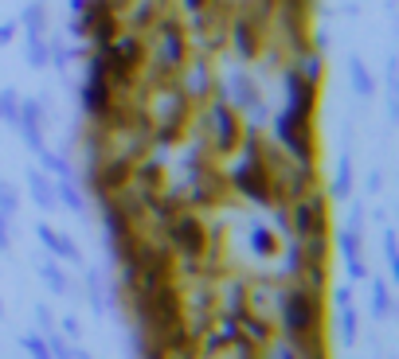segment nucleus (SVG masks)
Masks as SVG:
<instances>
[{
    "instance_id": "1",
    "label": "nucleus",
    "mask_w": 399,
    "mask_h": 359,
    "mask_svg": "<svg viewBox=\"0 0 399 359\" xmlns=\"http://www.w3.org/2000/svg\"><path fill=\"white\" fill-rule=\"evenodd\" d=\"M239 141H243V157H239L235 172H231V184H235V192L243 195V200H251V203H263V207L278 203V200H282V188L274 184L270 157H266L263 145H258V133L251 129V133L239 137Z\"/></svg>"
},
{
    "instance_id": "2",
    "label": "nucleus",
    "mask_w": 399,
    "mask_h": 359,
    "mask_svg": "<svg viewBox=\"0 0 399 359\" xmlns=\"http://www.w3.org/2000/svg\"><path fill=\"white\" fill-rule=\"evenodd\" d=\"M278 305H282V340L294 348L297 340L306 332H321V320H325V305H321V297L317 293H309L306 285L297 281V285H290L286 293L278 297Z\"/></svg>"
},
{
    "instance_id": "3",
    "label": "nucleus",
    "mask_w": 399,
    "mask_h": 359,
    "mask_svg": "<svg viewBox=\"0 0 399 359\" xmlns=\"http://www.w3.org/2000/svg\"><path fill=\"white\" fill-rule=\"evenodd\" d=\"M290 215H294V219H290V226H294L297 238H309V234H329V200H325L321 192H314V188L290 203Z\"/></svg>"
},
{
    "instance_id": "4",
    "label": "nucleus",
    "mask_w": 399,
    "mask_h": 359,
    "mask_svg": "<svg viewBox=\"0 0 399 359\" xmlns=\"http://www.w3.org/2000/svg\"><path fill=\"white\" fill-rule=\"evenodd\" d=\"M188 63V47H184V28L180 20L165 16L157 20V71L161 75H177Z\"/></svg>"
},
{
    "instance_id": "5",
    "label": "nucleus",
    "mask_w": 399,
    "mask_h": 359,
    "mask_svg": "<svg viewBox=\"0 0 399 359\" xmlns=\"http://www.w3.org/2000/svg\"><path fill=\"white\" fill-rule=\"evenodd\" d=\"M169 243L184 254L188 266H196V258L208 250V231L192 211H177V215L169 219Z\"/></svg>"
},
{
    "instance_id": "6",
    "label": "nucleus",
    "mask_w": 399,
    "mask_h": 359,
    "mask_svg": "<svg viewBox=\"0 0 399 359\" xmlns=\"http://www.w3.org/2000/svg\"><path fill=\"white\" fill-rule=\"evenodd\" d=\"M274 137H278V145L290 152L294 164H314V133H309V121H297V117H290L286 109H282V114L274 117Z\"/></svg>"
},
{
    "instance_id": "7",
    "label": "nucleus",
    "mask_w": 399,
    "mask_h": 359,
    "mask_svg": "<svg viewBox=\"0 0 399 359\" xmlns=\"http://www.w3.org/2000/svg\"><path fill=\"white\" fill-rule=\"evenodd\" d=\"M208 121V133H212V149L215 152H235L239 149V137H243V126H239L235 109L227 102H212L204 114Z\"/></svg>"
},
{
    "instance_id": "8",
    "label": "nucleus",
    "mask_w": 399,
    "mask_h": 359,
    "mask_svg": "<svg viewBox=\"0 0 399 359\" xmlns=\"http://www.w3.org/2000/svg\"><path fill=\"white\" fill-rule=\"evenodd\" d=\"M184 117H188V94L180 90V86H165L161 98H157V121H161V133H157V141L169 145L172 137L180 133Z\"/></svg>"
},
{
    "instance_id": "9",
    "label": "nucleus",
    "mask_w": 399,
    "mask_h": 359,
    "mask_svg": "<svg viewBox=\"0 0 399 359\" xmlns=\"http://www.w3.org/2000/svg\"><path fill=\"white\" fill-rule=\"evenodd\" d=\"M43 126H47V106H43L40 98H20V109H16V121H12V129L24 137V145H28L32 152L47 149V145H43Z\"/></svg>"
},
{
    "instance_id": "10",
    "label": "nucleus",
    "mask_w": 399,
    "mask_h": 359,
    "mask_svg": "<svg viewBox=\"0 0 399 359\" xmlns=\"http://www.w3.org/2000/svg\"><path fill=\"white\" fill-rule=\"evenodd\" d=\"M282 86H286V114L297 117V121H314V106H317V86L309 83V78H302L294 67L286 71V78H282Z\"/></svg>"
},
{
    "instance_id": "11",
    "label": "nucleus",
    "mask_w": 399,
    "mask_h": 359,
    "mask_svg": "<svg viewBox=\"0 0 399 359\" xmlns=\"http://www.w3.org/2000/svg\"><path fill=\"white\" fill-rule=\"evenodd\" d=\"M227 32H231V47H235V55L243 59V63L258 59V51H263V24H258L255 16H246V12L231 16Z\"/></svg>"
},
{
    "instance_id": "12",
    "label": "nucleus",
    "mask_w": 399,
    "mask_h": 359,
    "mask_svg": "<svg viewBox=\"0 0 399 359\" xmlns=\"http://www.w3.org/2000/svg\"><path fill=\"white\" fill-rule=\"evenodd\" d=\"M227 94H231V102H235L231 109L251 114V129L263 126V94H258L255 78H251V75H231L227 78Z\"/></svg>"
},
{
    "instance_id": "13",
    "label": "nucleus",
    "mask_w": 399,
    "mask_h": 359,
    "mask_svg": "<svg viewBox=\"0 0 399 359\" xmlns=\"http://www.w3.org/2000/svg\"><path fill=\"white\" fill-rule=\"evenodd\" d=\"M337 246H340V258H345V269L352 281H368V266L360 258V231L352 226H340L337 231Z\"/></svg>"
},
{
    "instance_id": "14",
    "label": "nucleus",
    "mask_w": 399,
    "mask_h": 359,
    "mask_svg": "<svg viewBox=\"0 0 399 359\" xmlns=\"http://www.w3.org/2000/svg\"><path fill=\"white\" fill-rule=\"evenodd\" d=\"M35 238H40L47 250L55 254V258H63V262H75V266H83V250L75 246V238L71 234H63V231H52L47 223H40L35 226Z\"/></svg>"
},
{
    "instance_id": "15",
    "label": "nucleus",
    "mask_w": 399,
    "mask_h": 359,
    "mask_svg": "<svg viewBox=\"0 0 399 359\" xmlns=\"http://www.w3.org/2000/svg\"><path fill=\"white\" fill-rule=\"evenodd\" d=\"M28 192H32V203L40 211H55V180L43 168H28Z\"/></svg>"
},
{
    "instance_id": "16",
    "label": "nucleus",
    "mask_w": 399,
    "mask_h": 359,
    "mask_svg": "<svg viewBox=\"0 0 399 359\" xmlns=\"http://www.w3.org/2000/svg\"><path fill=\"white\" fill-rule=\"evenodd\" d=\"M55 200H59L71 215L86 219V195L78 192V184L71 180V176H59V180H55Z\"/></svg>"
},
{
    "instance_id": "17",
    "label": "nucleus",
    "mask_w": 399,
    "mask_h": 359,
    "mask_svg": "<svg viewBox=\"0 0 399 359\" xmlns=\"http://www.w3.org/2000/svg\"><path fill=\"white\" fill-rule=\"evenodd\" d=\"M246 243H251L255 258H274V254L282 250L278 238H274V231H270L266 223H251V234H246Z\"/></svg>"
},
{
    "instance_id": "18",
    "label": "nucleus",
    "mask_w": 399,
    "mask_h": 359,
    "mask_svg": "<svg viewBox=\"0 0 399 359\" xmlns=\"http://www.w3.org/2000/svg\"><path fill=\"white\" fill-rule=\"evenodd\" d=\"M20 28H24V35L28 39H35V35H43L47 32V4L43 0H32L24 12H20V20H16Z\"/></svg>"
},
{
    "instance_id": "19",
    "label": "nucleus",
    "mask_w": 399,
    "mask_h": 359,
    "mask_svg": "<svg viewBox=\"0 0 399 359\" xmlns=\"http://www.w3.org/2000/svg\"><path fill=\"white\" fill-rule=\"evenodd\" d=\"M208 59H192V67H188V78L180 83V90L192 94V98H204L208 90H212V83H208Z\"/></svg>"
},
{
    "instance_id": "20",
    "label": "nucleus",
    "mask_w": 399,
    "mask_h": 359,
    "mask_svg": "<svg viewBox=\"0 0 399 359\" xmlns=\"http://www.w3.org/2000/svg\"><path fill=\"white\" fill-rule=\"evenodd\" d=\"M302 243V262L306 266H329V234H309L297 238Z\"/></svg>"
},
{
    "instance_id": "21",
    "label": "nucleus",
    "mask_w": 399,
    "mask_h": 359,
    "mask_svg": "<svg viewBox=\"0 0 399 359\" xmlns=\"http://www.w3.org/2000/svg\"><path fill=\"white\" fill-rule=\"evenodd\" d=\"M352 195V157L348 152H340L337 160V176H333V184H329V200H348Z\"/></svg>"
},
{
    "instance_id": "22",
    "label": "nucleus",
    "mask_w": 399,
    "mask_h": 359,
    "mask_svg": "<svg viewBox=\"0 0 399 359\" xmlns=\"http://www.w3.org/2000/svg\"><path fill=\"white\" fill-rule=\"evenodd\" d=\"M368 285H372V317H376V320H388L391 309H395L388 281H383V277H372V274H368Z\"/></svg>"
},
{
    "instance_id": "23",
    "label": "nucleus",
    "mask_w": 399,
    "mask_h": 359,
    "mask_svg": "<svg viewBox=\"0 0 399 359\" xmlns=\"http://www.w3.org/2000/svg\"><path fill=\"white\" fill-rule=\"evenodd\" d=\"M337 312H340V348H357L360 317H357V309H352V301L337 305Z\"/></svg>"
},
{
    "instance_id": "24",
    "label": "nucleus",
    "mask_w": 399,
    "mask_h": 359,
    "mask_svg": "<svg viewBox=\"0 0 399 359\" xmlns=\"http://www.w3.org/2000/svg\"><path fill=\"white\" fill-rule=\"evenodd\" d=\"M294 71H297V75H302V78H309V83H321V51H317V47H306V51H297V63H294Z\"/></svg>"
},
{
    "instance_id": "25",
    "label": "nucleus",
    "mask_w": 399,
    "mask_h": 359,
    "mask_svg": "<svg viewBox=\"0 0 399 359\" xmlns=\"http://www.w3.org/2000/svg\"><path fill=\"white\" fill-rule=\"evenodd\" d=\"M348 78H352V90H357L360 98H372V94H376V78H372V71H368L357 55L348 59Z\"/></svg>"
},
{
    "instance_id": "26",
    "label": "nucleus",
    "mask_w": 399,
    "mask_h": 359,
    "mask_svg": "<svg viewBox=\"0 0 399 359\" xmlns=\"http://www.w3.org/2000/svg\"><path fill=\"white\" fill-rule=\"evenodd\" d=\"M24 59H28V67H32V71L52 67V51H47V35H35V39H28Z\"/></svg>"
},
{
    "instance_id": "27",
    "label": "nucleus",
    "mask_w": 399,
    "mask_h": 359,
    "mask_svg": "<svg viewBox=\"0 0 399 359\" xmlns=\"http://www.w3.org/2000/svg\"><path fill=\"white\" fill-rule=\"evenodd\" d=\"M40 277H43V285H47V289H52L55 297H67V293H71L67 274H63V269L55 266V262H43V266H40Z\"/></svg>"
},
{
    "instance_id": "28",
    "label": "nucleus",
    "mask_w": 399,
    "mask_h": 359,
    "mask_svg": "<svg viewBox=\"0 0 399 359\" xmlns=\"http://www.w3.org/2000/svg\"><path fill=\"white\" fill-rule=\"evenodd\" d=\"M239 320H243V336L251 343H270V324H266L263 317H251V312H239Z\"/></svg>"
},
{
    "instance_id": "29",
    "label": "nucleus",
    "mask_w": 399,
    "mask_h": 359,
    "mask_svg": "<svg viewBox=\"0 0 399 359\" xmlns=\"http://www.w3.org/2000/svg\"><path fill=\"white\" fill-rule=\"evenodd\" d=\"M35 157H40L43 172L52 176V180H59V176H71V164H67V157H59V152H52V149H40Z\"/></svg>"
},
{
    "instance_id": "30",
    "label": "nucleus",
    "mask_w": 399,
    "mask_h": 359,
    "mask_svg": "<svg viewBox=\"0 0 399 359\" xmlns=\"http://www.w3.org/2000/svg\"><path fill=\"white\" fill-rule=\"evenodd\" d=\"M86 297H90L94 312H106V293H102V274L98 269H86Z\"/></svg>"
},
{
    "instance_id": "31",
    "label": "nucleus",
    "mask_w": 399,
    "mask_h": 359,
    "mask_svg": "<svg viewBox=\"0 0 399 359\" xmlns=\"http://www.w3.org/2000/svg\"><path fill=\"white\" fill-rule=\"evenodd\" d=\"M20 348H24L32 359H55L52 348H47V340H43L40 332H24V336H20Z\"/></svg>"
},
{
    "instance_id": "32",
    "label": "nucleus",
    "mask_w": 399,
    "mask_h": 359,
    "mask_svg": "<svg viewBox=\"0 0 399 359\" xmlns=\"http://www.w3.org/2000/svg\"><path fill=\"white\" fill-rule=\"evenodd\" d=\"M47 51H52V67H67V63H71V59H75V51H71V47H63V39H59V35H52V39H47Z\"/></svg>"
},
{
    "instance_id": "33",
    "label": "nucleus",
    "mask_w": 399,
    "mask_h": 359,
    "mask_svg": "<svg viewBox=\"0 0 399 359\" xmlns=\"http://www.w3.org/2000/svg\"><path fill=\"white\" fill-rule=\"evenodd\" d=\"M16 109H20V94L16 90H0V121H16Z\"/></svg>"
},
{
    "instance_id": "34",
    "label": "nucleus",
    "mask_w": 399,
    "mask_h": 359,
    "mask_svg": "<svg viewBox=\"0 0 399 359\" xmlns=\"http://www.w3.org/2000/svg\"><path fill=\"white\" fill-rule=\"evenodd\" d=\"M383 262H388V269L391 274H399V254H395V231H391V226H383Z\"/></svg>"
},
{
    "instance_id": "35",
    "label": "nucleus",
    "mask_w": 399,
    "mask_h": 359,
    "mask_svg": "<svg viewBox=\"0 0 399 359\" xmlns=\"http://www.w3.org/2000/svg\"><path fill=\"white\" fill-rule=\"evenodd\" d=\"M0 211H4V215H16L20 211V195L8 180H0Z\"/></svg>"
},
{
    "instance_id": "36",
    "label": "nucleus",
    "mask_w": 399,
    "mask_h": 359,
    "mask_svg": "<svg viewBox=\"0 0 399 359\" xmlns=\"http://www.w3.org/2000/svg\"><path fill=\"white\" fill-rule=\"evenodd\" d=\"M302 266H306V262H302V243H286V274L297 277Z\"/></svg>"
},
{
    "instance_id": "37",
    "label": "nucleus",
    "mask_w": 399,
    "mask_h": 359,
    "mask_svg": "<svg viewBox=\"0 0 399 359\" xmlns=\"http://www.w3.org/2000/svg\"><path fill=\"white\" fill-rule=\"evenodd\" d=\"M12 250V215H4L0 211V254Z\"/></svg>"
},
{
    "instance_id": "38",
    "label": "nucleus",
    "mask_w": 399,
    "mask_h": 359,
    "mask_svg": "<svg viewBox=\"0 0 399 359\" xmlns=\"http://www.w3.org/2000/svg\"><path fill=\"white\" fill-rule=\"evenodd\" d=\"M263 348H266V343H263ZM266 359H297V351L290 348L286 340H278L274 348H266Z\"/></svg>"
},
{
    "instance_id": "39",
    "label": "nucleus",
    "mask_w": 399,
    "mask_h": 359,
    "mask_svg": "<svg viewBox=\"0 0 399 359\" xmlns=\"http://www.w3.org/2000/svg\"><path fill=\"white\" fill-rule=\"evenodd\" d=\"M35 320H40L43 336H47V332H55V317H52V309H43V305H35Z\"/></svg>"
},
{
    "instance_id": "40",
    "label": "nucleus",
    "mask_w": 399,
    "mask_h": 359,
    "mask_svg": "<svg viewBox=\"0 0 399 359\" xmlns=\"http://www.w3.org/2000/svg\"><path fill=\"white\" fill-rule=\"evenodd\" d=\"M16 32H20L16 20H4V24H0V47H8V43L16 39Z\"/></svg>"
},
{
    "instance_id": "41",
    "label": "nucleus",
    "mask_w": 399,
    "mask_h": 359,
    "mask_svg": "<svg viewBox=\"0 0 399 359\" xmlns=\"http://www.w3.org/2000/svg\"><path fill=\"white\" fill-rule=\"evenodd\" d=\"M208 4H212V0H180V8L192 12V16H196V12H208Z\"/></svg>"
},
{
    "instance_id": "42",
    "label": "nucleus",
    "mask_w": 399,
    "mask_h": 359,
    "mask_svg": "<svg viewBox=\"0 0 399 359\" xmlns=\"http://www.w3.org/2000/svg\"><path fill=\"white\" fill-rule=\"evenodd\" d=\"M63 332L78 340V336H83V324H78V317H67V320H63Z\"/></svg>"
},
{
    "instance_id": "43",
    "label": "nucleus",
    "mask_w": 399,
    "mask_h": 359,
    "mask_svg": "<svg viewBox=\"0 0 399 359\" xmlns=\"http://www.w3.org/2000/svg\"><path fill=\"white\" fill-rule=\"evenodd\" d=\"M380 188H383V172H368V192H380Z\"/></svg>"
},
{
    "instance_id": "44",
    "label": "nucleus",
    "mask_w": 399,
    "mask_h": 359,
    "mask_svg": "<svg viewBox=\"0 0 399 359\" xmlns=\"http://www.w3.org/2000/svg\"><path fill=\"white\" fill-rule=\"evenodd\" d=\"M67 355L71 359H90V351H86V348H71V343H67Z\"/></svg>"
},
{
    "instance_id": "45",
    "label": "nucleus",
    "mask_w": 399,
    "mask_h": 359,
    "mask_svg": "<svg viewBox=\"0 0 399 359\" xmlns=\"http://www.w3.org/2000/svg\"><path fill=\"white\" fill-rule=\"evenodd\" d=\"M0 317H4V301H0Z\"/></svg>"
}]
</instances>
